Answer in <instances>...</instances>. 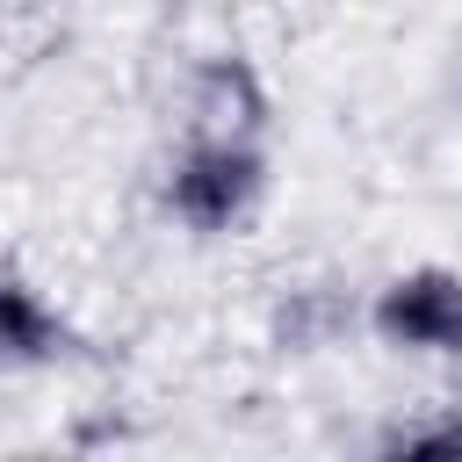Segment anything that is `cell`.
Listing matches in <instances>:
<instances>
[{"mask_svg": "<svg viewBox=\"0 0 462 462\" xmlns=\"http://www.w3.org/2000/svg\"><path fill=\"white\" fill-rule=\"evenodd\" d=\"M274 101H267V79L245 51H217L195 65L188 79V137H253L267 130Z\"/></svg>", "mask_w": 462, "mask_h": 462, "instance_id": "obj_3", "label": "cell"}, {"mask_svg": "<svg viewBox=\"0 0 462 462\" xmlns=\"http://www.w3.org/2000/svg\"><path fill=\"white\" fill-rule=\"evenodd\" d=\"M383 448L390 455H462V419H404Z\"/></svg>", "mask_w": 462, "mask_h": 462, "instance_id": "obj_5", "label": "cell"}, {"mask_svg": "<svg viewBox=\"0 0 462 462\" xmlns=\"http://www.w3.org/2000/svg\"><path fill=\"white\" fill-rule=\"evenodd\" d=\"M260 195H267V152L253 137H188L180 159L166 166V217L188 224L195 238L253 224Z\"/></svg>", "mask_w": 462, "mask_h": 462, "instance_id": "obj_1", "label": "cell"}, {"mask_svg": "<svg viewBox=\"0 0 462 462\" xmlns=\"http://www.w3.org/2000/svg\"><path fill=\"white\" fill-rule=\"evenodd\" d=\"M368 325L397 354H462V274L455 267H404L375 289Z\"/></svg>", "mask_w": 462, "mask_h": 462, "instance_id": "obj_2", "label": "cell"}, {"mask_svg": "<svg viewBox=\"0 0 462 462\" xmlns=\"http://www.w3.org/2000/svg\"><path fill=\"white\" fill-rule=\"evenodd\" d=\"M72 354V318L14 267H0V375L51 368Z\"/></svg>", "mask_w": 462, "mask_h": 462, "instance_id": "obj_4", "label": "cell"}]
</instances>
